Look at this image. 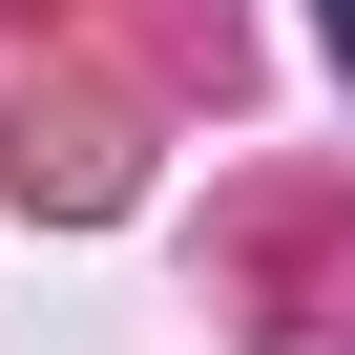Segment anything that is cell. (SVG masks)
Returning a JSON list of instances; mask_svg holds the SVG:
<instances>
[{"instance_id":"6da1fadb","label":"cell","mask_w":355,"mask_h":355,"mask_svg":"<svg viewBox=\"0 0 355 355\" xmlns=\"http://www.w3.org/2000/svg\"><path fill=\"white\" fill-rule=\"evenodd\" d=\"M313 21H334V63H355V0H313Z\"/></svg>"}]
</instances>
